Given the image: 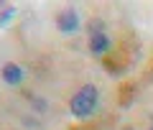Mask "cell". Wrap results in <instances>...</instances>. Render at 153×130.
I'll list each match as a JSON object with an SVG mask.
<instances>
[{"label": "cell", "mask_w": 153, "mask_h": 130, "mask_svg": "<svg viewBox=\"0 0 153 130\" xmlns=\"http://www.w3.org/2000/svg\"><path fill=\"white\" fill-rule=\"evenodd\" d=\"M97 100H100V92L94 84H84L82 89H76L74 97H71L69 102V110L74 117H89V115L94 112V107H97Z\"/></svg>", "instance_id": "1"}, {"label": "cell", "mask_w": 153, "mask_h": 130, "mask_svg": "<svg viewBox=\"0 0 153 130\" xmlns=\"http://www.w3.org/2000/svg\"><path fill=\"white\" fill-rule=\"evenodd\" d=\"M79 26H82V21H79V16L74 10H64L56 16V28L61 33H74V31H79Z\"/></svg>", "instance_id": "2"}, {"label": "cell", "mask_w": 153, "mask_h": 130, "mask_svg": "<svg viewBox=\"0 0 153 130\" xmlns=\"http://www.w3.org/2000/svg\"><path fill=\"white\" fill-rule=\"evenodd\" d=\"M110 46H112V41H110V36H107L105 31H100V33H89V51H92L94 56L107 54Z\"/></svg>", "instance_id": "3"}, {"label": "cell", "mask_w": 153, "mask_h": 130, "mask_svg": "<svg viewBox=\"0 0 153 130\" xmlns=\"http://www.w3.org/2000/svg\"><path fill=\"white\" fill-rule=\"evenodd\" d=\"M23 79H26V71L18 64H5L3 66V82H5V84L18 87V84H23Z\"/></svg>", "instance_id": "4"}, {"label": "cell", "mask_w": 153, "mask_h": 130, "mask_svg": "<svg viewBox=\"0 0 153 130\" xmlns=\"http://www.w3.org/2000/svg\"><path fill=\"white\" fill-rule=\"evenodd\" d=\"M13 13H16V10H13V8H5V10L0 13V26H5V23H8V21H10V18H13Z\"/></svg>", "instance_id": "5"}, {"label": "cell", "mask_w": 153, "mask_h": 130, "mask_svg": "<svg viewBox=\"0 0 153 130\" xmlns=\"http://www.w3.org/2000/svg\"><path fill=\"white\" fill-rule=\"evenodd\" d=\"M33 107H36V110H46V100H44V97H38L36 102H33Z\"/></svg>", "instance_id": "6"}, {"label": "cell", "mask_w": 153, "mask_h": 130, "mask_svg": "<svg viewBox=\"0 0 153 130\" xmlns=\"http://www.w3.org/2000/svg\"><path fill=\"white\" fill-rule=\"evenodd\" d=\"M151 130H153V125H151Z\"/></svg>", "instance_id": "7"}]
</instances>
